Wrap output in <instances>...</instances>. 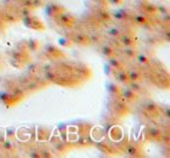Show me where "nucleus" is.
Listing matches in <instances>:
<instances>
[{
	"mask_svg": "<svg viewBox=\"0 0 170 158\" xmlns=\"http://www.w3.org/2000/svg\"><path fill=\"white\" fill-rule=\"evenodd\" d=\"M127 73H128L129 82H141L142 80V75L137 70H131V71H127Z\"/></svg>",
	"mask_w": 170,
	"mask_h": 158,
	"instance_id": "nucleus-14",
	"label": "nucleus"
},
{
	"mask_svg": "<svg viewBox=\"0 0 170 158\" xmlns=\"http://www.w3.org/2000/svg\"><path fill=\"white\" fill-rule=\"evenodd\" d=\"M98 16L100 18L102 21H105V22H107V21H110V20H111V14H110L106 10L99 11V12H98Z\"/></svg>",
	"mask_w": 170,
	"mask_h": 158,
	"instance_id": "nucleus-24",
	"label": "nucleus"
},
{
	"mask_svg": "<svg viewBox=\"0 0 170 158\" xmlns=\"http://www.w3.org/2000/svg\"><path fill=\"white\" fill-rule=\"evenodd\" d=\"M24 24L28 27V28L33 29V30H37V32H43L46 27H44L43 22L40 19H37L34 15H29L27 18H24Z\"/></svg>",
	"mask_w": 170,
	"mask_h": 158,
	"instance_id": "nucleus-2",
	"label": "nucleus"
},
{
	"mask_svg": "<svg viewBox=\"0 0 170 158\" xmlns=\"http://www.w3.org/2000/svg\"><path fill=\"white\" fill-rule=\"evenodd\" d=\"M40 70V66L39 64H36V63H30L29 65H28V71L30 73H36V72Z\"/></svg>",
	"mask_w": 170,
	"mask_h": 158,
	"instance_id": "nucleus-29",
	"label": "nucleus"
},
{
	"mask_svg": "<svg viewBox=\"0 0 170 158\" xmlns=\"http://www.w3.org/2000/svg\"><path fill=\"white\" fill-rule=\"evenodd\" d=\"M126 152L128 156H132V157H139L142 155V151H141L140 145L137 143H131L127 145V150Z\"/></svg>",
	"mask_w": 170,
	"mask_h": 158,
	"instance_id": "nucleus-7",
	"label": "nucleus"
},
{
	"mask_svg": "<svg viewBox=\"0 0 170 158\" xmlns=\"http://www.w3.org/2000/svg\"><path fill=\"white\" fill-rule=\"evenodd\" d=\"M102 55H105L106 57L110 58L112 56H116V48H113L110 44H105V45H102Z\"/></svg>",
	"mask_w": 170,
	"mask_h": 158,
	"instance_id": "nucleus-15",
	"label": "nucleus"
},
{
	"mask_svg": "<svg viewBox=\"0 0 170 158\" xmlns=\"http://www.w3.org/2000/svg\"><path fill=\"white\" fill-rule=\"evenodd\" d=\"M24 47H26V50L29 51V53H36L37 50L41 47V43H40L39 40L36 38H30L28 40L26 43H24Z\"/></svg>",
	"mask_w": 170,
	"mask_h": 158,
	"instance_id": "nucleus-8",
	"label": "nucleus"
},
{
	"mask_svg": "<svg viewBox=\"0 0 170 158\" xmlns=\"http://www.w3.org/2000/svg\"><path fill=\"white\" fill-rule=\"evenodd\" d=\"M120 43L124 45V47H134L135 45V40L133 38L132 35L127 33H121L120 35Z\"/></svg>",
	"mask_w": 170,
	"mask_h": 158,
	"instance_id": "nucleus-9",
	"label": "nucleus"
},
{
	"mask_svg": "<svg viewBox=\"0 0 170 158\" xmlns=\"http://www.w3.org/2000/svg\"><path fill=\"white\" fill-rule=\"evenodd\" d=\"M143 13L148 16H154V15L157 14V6L151 4V2H148V1H145V5H143Z\"/></svg>",
	"mask_w": 170,
	"mask_h": 158,
	"instance_id": "nucleus-10",
	"label": "nucleus"
},
{
	"mask_svg": "<svg viewBox=\"0 0 170 158\" xmlns=\"http://www.w3.org/2000/svg\"><path fill=\"white\" fill-rule=\"evenodd\" d=\"M108 34L111 35L112 37H116V38H119L120 37V35H121V32L119 30L118 28H111V29H108Z\"/></svg>",
	"mask_w": 170,
	"mask_h": 158,
	"instance_id": "nucleus-28",
	"label": "nucleus"
},
{
	"mask_svg": "<svg viewBox=\"0 0 170 158\" xmlns=\"http://www.w3.org/2000/svg\"><path fill=\"white\" fill-rule=\"evenodd\" d=\"M59 44L62 45L64 48H70L72 45V41L71 38L68 37V36H64V37H59Z\"/></svg>",
	"mask_w": 170,
	"mask_h": 158,
	"instance_id": "nucleus-19",
	"label": "nucleus"
},
{
	"mask_svg": "<svg viewBox=\"0 0 170 158\" xmlns=\"http://www.w3.org/2000/svg\"><path fill=\"white\" fill-rule=\"evenodd\" d=\"M51 156H53L51 152L48 151V150H42L41 151V157H51Z\"/></svg>",
	"mask_w": 170,
	"mask_h": 158,
	"instance_id": "nucleus-35",
	"label": "nucleus"
},
{
	"mask_svg": "<svg viewBox=\"0 0 170 158\" xmlns=\"http://www.w3.org/2000/svg\"><path fill=\"white\" fill-rule=\"evenodd\" d=\"M116 78L120 83H124V84H128L129 83V78H128V73L125 70H118V73L116 75Z\"/></svg>",
	"mask_w": 170,
	"mask_h": 158,
	"instance_id": "nucleus-16",
	"label": "nucleus"
},
{
	"mask_svg": "<svg viewBox=\"0 0 170 158\" xmlns=\"http://www.w3.org/2000/svg\"><path fill=\"white\" fill-rule=\"evenodd\" d=\"M70 38H71L72 43H77V44H79V45H89V44H91L90 37L84 33L75 34L72 37H70Z\"/></svg>",
	"mask_w": 170,
	"mask_h": 158,
	"instance_id": "nucleus-4",
	"label": "nucleus"
},
{
	"mask_svg": "<svg viewBox=\"0 0 170 158\" xmlns=\"http://www.w3.org/2000/svg\"><path fill=\"white\" fill-rule=\"evenodd\" d=\"M46 12H47V15L55 19L59 14H61L62 12H64L63 6H61L59 4H56V2H51V4H48L47 5V8H46Z\"/></svg>",
	"mask_w": 170,
	"mask_h": 158,
	"instance_id": "nucleus-3",
	"label": "nucleus"
},
{
	"mask_svg": "<svg viewBox=\"0 0 170 158\" xmlns=\"http://www.w3.org/2000/svg\"><path fill=\"white\" fill-rule=\"evenodd\" d=\"M111 5H114V6H120L125 2V0H107Z\"/></svg>",
	"mask_w": 170,
	"mask_h": 158,
	"instance_id": "nucleus-33",
	"label": "nucleus"
},
{
	"mask_svg": "<svg viewBox=\"0 0 170 158\" xmlns=\"http://www.w3.org/2000/svg\"><path fill=\"white\" fill-rule=\"evenodd\" d=\"M30 157H41V151L40 150H32L29 151Z\"/></svg>",
	"mask_w": 170,
	"mask_h": 158,
	"instance_id": "nucleus-34",
	"label": "nucleus"
},
{
	"mask_svg": "<svg viewBox=\"0 0 170 158\" xmlns=\"http://www.w3.org/2000/svg\"><path fill=\"white\" fill-rule=\"evenodd\" d=\"M161 136H162V131H161L159 128L156 127H150L148 129V137L153 141H159L161 139Z\"/></svg>",
	"mask_w": 170,
	"mask_h": 158,
	"instance_id": "nucleus-13",
	"label": "nucleus"
},
{
	"mask_svg": "<svg viewBox=\"0 0 170 158\" xmlns=\"http://www.w3.org/2000/svg\"><path fill=\"white\" fill-rule=\"evenodd\" d=\"M55 147H56V150L59 152H65V150H67V144L64 143H56Z\"/></svg>",
	"mask_w": 170,
	"mask_h": 158,
	"instance_id": "nucleus-31",
	"label": "nucleus"
},
{
	"mask_svg": "<svg viewBox=\"0 0 170 158\" xmlns=\"http://www.w3.org/2000/svg\"><path fill=\"white\" fill-rule=\"evenodd\" d=\"M2 147H4V149L7 150V151H12V150L14 149V144L12 143L11 141H4V142H2Z\"/></svg>",
	"mask_w": 170,
	"mask_h": 158,
	"instance_id": "nucleus-30",
	"label": "nucleus"
},
{
	"mask_svg": "<svg viewBox=\"0 0 170 158\" xmlns=\"http://www.w3.org/2000/svg\"><path fill=\"white\" fill-rule=\"evenodd\" d=\"M46 79L47 80H50V82H57V75L56 72L53 71V70H49V71L46 72Z\"/></svg>",
	"mask_w": 170,
	"mask_h": 158,
	"instance_id": "nucleus-26",
	"label": "nucleus"
},
{
	"mask_svg": "<svg viewBox=\"0 0 170 158\" xmlns=\"http://www.w3.org/2000/svg\"><path fill=\"white\" fill-rule=\"evenodd\" d=\"M122 51L125 53V56H126L127 58H129V59L135 58L136 55H137L135 51V49H133V47H125V49H124Z\"/></svg>",
	"mask_w": 170,
	"mask_h": 158,
	"instance_id": "nucleus-18",
	"label": "nucleus"
},
{
	"mask_svg": "<svg viewBox=\"0 0 170 158\" xmlns=\"http://www.w3.org/2000/svg\"><path fill=\"white\" fill-rule=\"evenodd\" d=\"M145 108H146V110L148 112V114H150V115L157 114V112H159L157 106H156L155 104H153V102H147L146 106H145Z\"/></svg>",
	"mask_w": 170,
	"mask_h": 158,
	"instance_id": "nucleus-20",
	"label": "nucleus"
},
{
	"mask_svg": "<svg viewBox=\"0 0 170 158\" xmlns=\"http://www.w3.org/2000/svg\"><path fill=\"white\" fill-rule=\"evenodd\" d=\"M133 20L135 21V23L140 24V26H148L150 20H149V16L146 14H136L135 16H133Z\"/></svg>",
	"mask_w": 170,
	"mask_h": 158,
	"instance_id": "nucleus-12",
	"label": "nucleus"
},
{
	"mask_svg": "<svg viewBox=\"0 0 170 158\" xmlns=\"http://www.w3.org/2000/svg\"><path fill=\"white\" fill-rule=\"evenodd\" d=\"M49 135H50V130L46 129V128H40L37 137H39V139H41V141H46V139H49Z\"/></svg>",
	"mask_w": 170,
	"mask_h": 158,
	"instance_id": "nucleus-21",
	"label": "nucleus"
},
{
	"mask_svg": "<svg viewBox=\"0 0 170 158\" xmlns=\"http://www.w3.org/2000/svg\"><path fill=\"white\" fill-rule=\"evenodd\" d=\"M32 5H33V8L41 7V6L44 5V0H32Z\"/></svg>",
	"mask_w": 170,
	"mask_h": 158,
	"instance_id": "nucleus-32",
	"label": "nucleus"
},
{
	"mask_svg": "<svg viewBox=\"0 0 170 158\" xmlns=\"http://www.w3.org/2000/svg\"><path fill=\"white\" fill-rule=\"evenodd\" d=\"M44 53L47 55V57L50 58V59H57V58H61L64 56L63 53L61 50H59L55 45H47Z\"/></svg>",
	"mask_w": 170,
	"mask_h": 158,
	"instance_id": "nucleus-5",
	"label": "nucleus"
},
{
	"mask_svg": "<svg viewBox=\"0 0 170 158\" xmlns=\"http://www.w3.org/2000/svg\"><path fill=\"white\" fill-rule=\"evenodd\" d=\"M136 61L139 62V64H142V65H147V64H149L150 62V59L148 56L146 55H143V53H139V55H136Z\"/></svg>",
	"mask_w": 170,
	"mask_h": 158,
	"instance_id": "nucleus-23",
	"label": "nucleus"
},
{
	"mask_svg": "<svg viewBox=\"0 0 170 158\" xmlns=\"http://www.w3.org/2000/svg\"><path fill=\"white\" fill-rule=\"evenodd\" d=\"M97 1L99 2V4H105L107 0H97Z\"/></svg>",
	"mask_w": 170,
	"mask_h": 158,
	"instance_id": "nucleus-36",
	"label": "nucleus"
},
{
	"mask_svg": "<svg viewBox=\"0 0 170 158\" xmlns=\"http://www.w3.org/2000/svg\"><path fill=\"white\" fill-rule=\"evenodd\" d=\"M55 20L61 27H64V28H72L76 26V18L67 12H62L55 18Z\"/></svg>",
	"mask_w": 170,
	"mask_h": 158,
	"instance_id": "nucleus-1",
	"label": "nucleus"
},
{
	"mask_svg": "<svg viewBox=\"0 0 170 158\" xmlns=\"http://www.w3.org/2000/svg\"><path fill=\"white\" fill-rule=\"evenodd\" d=\"M114 16H116L118 20H120V21H125V22H127V21H129V20L133 19V16H132L131 13H129L128 11H125V10L116 12V13H114Z\"/></svg>",
	"mask_w": 170,
	"mask_h": 158,
	"instance_id": "nucleus-11",
	"label": "nucleus"
},
{
	"mask_svg": "<svg viewBox=\"0 0 170 158\" xmlns=\"http://www.w3.org/2000/svg\"><path fill=\"white\" fill-rule=\"evenodd\" d=\"M32 10H33V8H30V7H24V6H21L18 13H19V15L21 18H27V16L32 15Z\"/></svg>",
	"mask_w": 170,
	"mask_h": 158,
	"instance_id": "nucleus-22",
	"label": "nucleus"
},
{
	"mask_svg": "<svg viewBox=\"0 0 170 158\" xmlns=\"http://www.w3.org/2000/svg\"><path fill=\"white\" fill-rule=\"evenodd\" d=\"M108 87H110V88H108V91L111 92V94H114L116 96H120V91H121V88H120L119 86L114 85V84H111Z\"/></svg>",
	"mask_w": 170,
	"mask_h": 158,
	"instance_id": "nucleus-27",
	"label": "nucleus"
},
{
	"mask_svg": "<svg viewBox=\"0 0 170 158\" xmlns=\"http://www.w3.org/2000/svg\"><path fill=\"white\" fill-rule=\"evenodd\" d=\"M120 96H122L126 101L128 102H132V101H135L137 99V93L134 92L133 90H131L129 87H126V88H121L120 91Z\"/></svg>",
	"mask_w": 170,
	"mask_h": 158,
	"instance_id": "nucleus-6",
	"label": "nucleus"
},
{
	"mask_svg": "<svg viewBox=\"0 0 170 158\" xmlns=\"http://www.w3.org/2000/svg\"><path fill=\"white\" fill-rule=\"evenodd\" d=\"M128 85H129V88L133 90L134 92H140L142 90V85H141V82H129L128 83Z\"/></svg>",
	"mask_w": 170,
	"mask_h": 158,
	"instance_id": "nucleus-25",
	"label": "nucleus"
},
{
	"mask_svg": "<svg viewBox=\"0 0 170 158\" xmlns=\"http://www.w3.org/2000/svg\"><path fill=\"white\" fill-rule=\"evenodd\" d=\"M110 65L111 67H113L114 70H122V62L120 59H118L116 56H112L110 57Z\"/></svg>",
	"mask_w": 170,
	"mask_h": 158,
	"instance_id": "nucleus-17",
	"label": "nucleus"
}]
</instances>
